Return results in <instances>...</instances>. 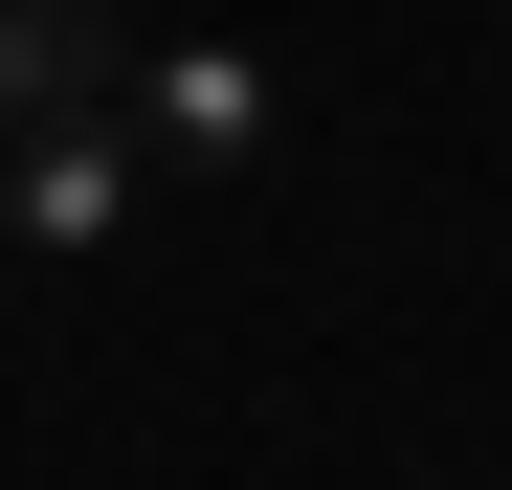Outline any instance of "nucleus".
I'll return each instance as SVG.
<instances>
[{
    "mask_svg": "<svg viewBox=\"0 0 512 490\" xmlns=\"http://www.w3.org/2000/svg\"><path fill=\"white\" fill-rule=\"evenodd\" d=\"M156 179H179V156L134 134V90L112 112H45V134H0V245H23V268H90V245H134Z\"/></svg>",
    "mask_w": 512,
    "mask_h": 490,
    "instance_id": "f257e3e1",
    "label": "nucleus"
},
{
    "mask_svg": "<svg viewBox=\"0 0 512 490\" xmlns=\"http://www.w3.org/2000/svg\"><path fill=\"white\" fill-rule=\"evenodd\" d=\"M134 134L179 156V179H245V156L290 134V90H268V45H201L179 23V45H134Z\"/></svg>",
    "mask_w": 512,
    "mask_h": 490,
    "instance_id": "f03ea898",
    "label": "nucleus"
},
{
    "mask_svg": "<svg viewBox=\"0 0 512 490\" xmlns=\"http://www.w3.org/2000/svg\"><path fill=\"white\" fill-rule=\"evenodd\" d=\"M112 90H134L112 0H0V134H45V112H112Z\"/></svg>",
    "mask_w": 512,
    "mask_h": 490,
    "instance_id": "7ed1b4c3",
    "label": "nucleus"
}]
</instances>
